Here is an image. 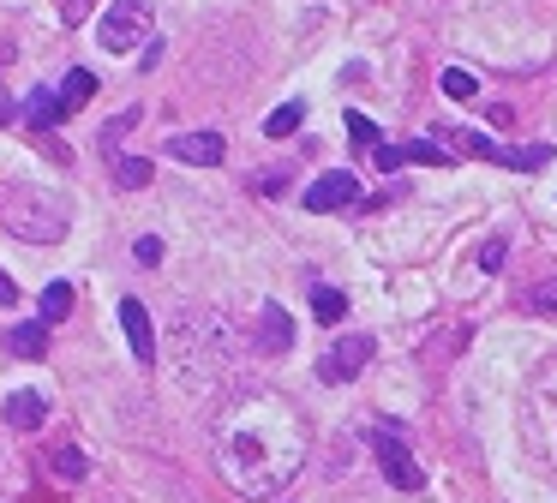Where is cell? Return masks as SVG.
I'll use <instances>...</instances> for the list:
<instances>
[{
	"label": "cell",
	"mask_w": 557,
	"mask_h": 503,
	"mask_svg": "<svg viewBox=\"0 0 557 503\" xmlns=\"http://www.w3.org/2000/svg\"><path fill=\"white\" fill-rule=\"evenodd\" d=\"M258 420H264V402L228 414V426H222V474H228L246 498H270V492L300 468V456H306L300 438H282V444H276Z\"/></svg>",
	"instance_id": "1"
},
{
	"label": "cell",
	"mask_w": 557,
	"mask_h": 503,
	"mask_svg": "<svg viewBox=\"0 0 557 503\" xmlns=\"http://www.w3.org/2000/svg\"><path fill=\"white\" fill-rule=\"evenodd\" d=\"M0 228L6 234H18V240H30V246H48V240H60L66 234V204L60 198H48V192H36V186H0Z\"/></svg>",
	"instance_id": "2"
},
{
	"label": "cell",
	"mask_w": 557,
	"mask_h": 503,
	"mask_svg": "<svg viewBox=\"0 0 557 503\" xmlns=\"http://www.w3.org/2000/svg\"><path fill=\"white\" fill-rule=\"evenodd\" d=\"M150 36V6L144 0H108V12H102V24H96V42L108 48V54H126V48H138Z\"/></svg>",
	"instance_id": "3"
},
{
	"label": "cell",
	"mask_w": 557,
	"mask_h": 503,
	"mask_svg": "<svg viewBox=\"0 0 557 503\" xmlns=\"http://www.w3.org/2000/svg\"><path fill=\"white\" fill-rule=\"evenodd\" d=\"M366 366H372V336H342V342L324 348L318 378H324V384H348V378H360Z\"/></svg>",
	"instance_id": "4"
},
{
	"label": "cell",
	"mask_w": 557,
	"mask_h": 503,
	"mask_svg": "<svg viewBox=\"0 0 557 503\" xmlns=\"http://www.w3.org/2000/svg\"><path fill=\"white\" fill-rule=\"evenodd\" d=\"M348 204H360V180H354L348 168H330V174H318V180L306 186V210H318V216L348 210Z\"/></svg>",
	"instance_id": "5"
},
{
	"label": "cell",
	"mask_w": 557,
	"mask_h": 503,
	"mask_svg": "<svg viewBox=\"0 0 557 503\" xmlns=\"http://www.w3.org/2000/svg\"><path fill=\"white\" fill-rule=\"evenodd\" d=\"M372 456H378V468H384V480L396 486V492H420V462L408 456V444H396V438H372Z\"/></svg>",
	"instance_id": "6"
},
{
	"label": "cell",
	"mask_w": 557,
	"mask_h": 503,
	"mask_svg": "<svg viewBox=\"0 0 557 503\" xmlns=\"http://www.w3.org/2000/svg\"><path fill=\"white\" fill-rule=\"evenodd\" d=\"M168 156L186 162V168H216L228 156V144H222V132H174L168 138Z\"/></svg>",
	"instance_id": "7"
},
{
	"label": "cell",
	"mask_w": 557,
	"mask_h": 503,
	"mask_svg": "<svg viewBox=\"0 0 557 503\" xmlns=\"http://www.w3.org/2000/svg\"><path fill=\"white\" fill-rule=\"evenodd\" d=\"M120 330H126L132 360H138V366H150V360H156V330H150V312H144L138 300H120Z\"/></svg>",
	"instance_id": "8"
},
{
	"label": "cell",
	"mask_w": 557,
	"mask_h": 503,
	"mask_svg": "<svg viewBox=\"0 0 557 503\" xmlns=\"http://www.w3.org/2000/svg\"><path fill=\"white\" fill-rule=\"evenodd\" d=\"M42 420H48V402H42L36 390H12V396H6V426H12V432H36Z\"/></svg>",
	"instance_id": "9"
},
{
	"label": "cell",
	"mask_w": 557,
	"mask_h": 503,
	"mask_svg": "<svg viewBox=\"0 0 557 503\" xmlns=\"http://www.w3.org/2000/svg\"><path fill=\"white\" fill-rule=\"evenodd\" d=\"M6 348H12L18 360H42V354H48V324H42V318H36V324H18V330L6 336Z\"/></svg>",
	"instance_id": "10"
},
{
	"label": "cell",
	"mask_w": 557,
	"mask_h": 503,
	"mask_svg": "<svg viewBox=\"0 0 557 503\" xmlns=\"http://www.w3.org/2000/svg\"><path fill=\"white\" fill-rule=\"evenodd\" d=\"M24 108H30V126H60V120H66V102H60L54 90H30Z\"/></svg>",
	"instance_id": "11"
},
{
	"label": "cell",
	"mask_w": 557,
	"mask_h": 503,
	"mask_svg": "<svg viewBox=\"0 0 557 503\" xmlns=\"http://www.w3.org/2000/svg\"><path fill=\"white\" fill-rule=\"evenodd\" d=\"M492 162H504V168H522V174H534V168H546V162H552V144H522V150H498Z\"/></svg>",
	"instance_id": "12"
},
{
	"label": "cell",
	"mask_w": 557,
	"mask_h": 503,
	"mask_svg": "<svg viewBox=\"0 0 557 503\" xmlns=\"http://www.w3.org/2000/svg\"><path fill=\"white\" fill-rule=\"evenodd\" d=\"M36 312H42V324H60V318L72 312V288H66V282H48L42 300H36Z\"/></svg>",
	"instance_id": "13"
},
{
	"label": "cell",
	"mask_w": 557,
	"mask_h": 503,
	"mask_svg": "<svg viewBox=\"0 0 557 503\" xmlns=\"http://www.w3.org/2000/svg\"><path fill=\"white\" fill-rule=\"evenodd\" d=\"M300 120H306V108H300V102H282V108L264 120V132H270V138H294V132H300Z\"/></svg>",
	"instance_id": "14"
},
{
	"label": "cell",
	"mask_w": 557,
	"mask_h": 503,
	"mask_svg": "<svg viewBox=\"0 0 557 503\" xmlns=\"http://www.w3.org/2000/svg\"><path fill=\"white\" fill-rule=\"evenodd\" d=\"M114 186H126V192L150 186V162H144V156H120V162H114Z\"/></svg>",
	"instance_id": "15"
},
{
	"label": "cell",
	"mask_w": 557,
	"mask_h": 503,
	"mask_svg": "<svg viewBox=\"0 0 557 503\" xmlns=\"http://www.w3.org/2000/svg\"><path fill=\"white\" fill-rule=\"evenodd\" d=\"M342 312H348V300L336 288H312V318L318 324H342Z\"/></svg>",
	"instance_id": "16"
},
{
	"label": "cell",
	"mask_w": 557,
	"mask_h": 503,
	"mask_svg": "<svg viewBox=\"0 0 557 503\" xmlns=\"http://www.w3.org/2000/svg\"><path fill=\"white\" fill-rule=\"evenodd\" d=\"M288 312L282 306H264V342H270V354H288Z\"/></svg>",
	"instance_id": "17"
},
{
	"label": "cell",
	"mask_w": 557,
	"mask_h": 503,
	"mask_svg": "<svg viewBox=\"0 0 557 503\" xmlns=\"http://www.w3.org/2000/svg\"><path fill=\"white\" fill-rule=\"evenodd\" d=\"M90 96H96V72H66L60 102H66V108H78V102H90Z\"/></svg>",
	"instance_id": "18"
},
{
	"label": "cell",
	"mask_w": 557,
	"mask_h": 503,
	"mask_svg": "<svg viewBox=\"0 0 557 503\" xmlns=\"http://www.w3.org/2000/svg\"><path fill=\"white\" fill-rule=\"evenodd\" d=\"M402 156H408V162H420V168H444V162H450V156H444V144H432V138L402 144Z\"/></svg>",
	"instance_id": "19"
},
{
	"label": "cell",
	"mask_w": 557,
	"mask_h": 503,
	"mask_svg": "<svg viewBox=\"0 0 557 503\" xmlns=\"http://www.w3.org/2000/svg\"><path fill=\"white\" fill-rule=\"evenodd\" d=\"M54 474H60V480H84V474H90V462H84V450H72V444H60V450H54Z\"/></svg>",
	"instance_id": "20"
},
{
	"label": "cell",
	"mask_w": 557,
	"mask_h": 503,
	"mask_svg": "<svg viewBox=\"0 0 557 503\" xmlns=\"http://www.w3.org/2000/svg\"><path fill=\"white\" fill-rule=\"evenodd\" d=\"M348 138H354L360 150H378V144H384V138H378V126H372L360 108H348Z\"/></svg>",
	"instance_id": "21"
},
{
	"label": "cell",
	"mask_w": 557,
	"mask_h": 503,
	"mask_svg": "<svg viewBox=\"0 0 557 503\" xmlns=\"http://www.w3.org/2000/svg\"><path fill=\"white\" fill-rule=\"evenodd\" d=\"M444 144H456V150H474V156H498V150H492V138H480V132H462V126H450V132H444Z\"/></svg>",
	"instance_id": "22"
},
{
	"label": "cell",
	"mask_w": 557,
	"mask_h": 503,
	"mask_svg": "<svg viewBox=\"0 0 557 503\" xmlns=\"http://www.w3.org/2000/svg\"><path fill=\"white\" fill-rule=\"evenodd\" d=\"M132 126H138V108H126V114H114V120L102 126V150H114V144H120V138H126Z\"/></svg>",
	"instance_id": "23"
},
{
	"label": "cell",
	"mask_w": 557,
	"mask_h": 503,
	"mask_svg": "<svg viewBox=\"0 0 557 503\" xmlns=\"http://www.w3.org/2000/svg\"><path fill=\"white\" fill-rule=\"evenodd\" d=\"M444 96H456V102H462V96H474V72L450 66V72H444Z\"/></svg>",
	"instance_id": "24"
},
{
	"label": "cell",
	"mask_w": 557,
	"mask_h": 503,
	"mask_svg": "<svg viewBox=\"0 0 557 503\" xmlns=\"http://www.w3.org/2000/svg\"><path fill=\"white\" fill-rule=\"evenodd\" d=\"M528 306H534V312H557V282H540V288L528 294Z\"/></svg>",
	"instance_id": "25"
},
{
	"label": "cell",
	"mask_w": 557,
	"mask_h": 503,
	"mask_svg": "<svg viewBox=\"0 0 557 503\" xmlns=\"http://www.w3.org/2000/svg\"><path fill=\"white\" fill-rule=\"evenodd\" d=\"M402 162H408V156H402V144H378V168H384V174H396Z\"/></svg>",
	"instance_id": "26"
},
{
	"label": "cell",
	"mask_w": 557,
	"mask_h": 503,
	"mask_svg": "<svg viewBox=\"0 0 557 503\" xmlns=\"http://www.w3.org/2000/svg\"><path fill=\"white\" fill-rule=\"evenodd\" d=\"M132 252H138V264H162V240H156V234H144Z\"/></svg>",
	"instance_id": "27"
},
{
	"label": "cell",
	"mask_w": 557,
	"mask_h": 503,
	"mask_svg": "<svg viewBox=\"0 0 557 503\" xmlns=\"http://www.w3.org/2000/svg\"><path fill=\"white\" fill-rule=\"evenodd\" d=\"M480 264H486V270H504V240H486V252H480Z\"/></svg>",
	"instance_id": "28"
},
{
	"label": "cell",
	"mask_w": 557,
	"mask_h": 503,
	"mask_svg": "<svg viewBox=\"0 0 557 503\" xmlns=\"http://www.w3.org/2000/svg\"><path fill=\"white\" fill-rule=\"evenodd\" d=\"M0 306H18V288H12V276L0 270Z\"/></svg>",
	"instance_id": "29"
},
{
	"label": "cell",
	"mask_w": 557,
	"mask_h": 503,
	"mask_svg": "<svg viewBox=\"0 0 557 503\" xmlns=\"http://www.w3.org/2000/svg\"><path fill=\"white\" fill-rule=\"evenodd\" d=\"M6 114H12V108H6V102H0V120H6Z\"/></svg>",
	"instance_id": "30"
}]
</instances>
